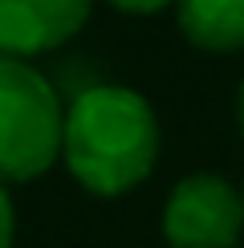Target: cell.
Returning a JSON list of instances; mask_svg holds the SVG:
<instances>
[{
    "label": "cell",
    "instance_id": "cell-9",
    "mask_svg": "<svg viewBox=\"0 0 244 248\" xmlns=\"http://www.w3.org/2000/svg\"><path fill=\"white\" fill-rule=\"evenodd\" d=\"M240 208H244V187H240Z\"/></svg>",
    "mask_w": 244,
    "mask_h": 248
},
{
    "label": "cell",
    "instance_id": "cell-3",
    "mask_svg": "<svg viewBox=\"0 0 244 248\" xmlns=\"http://www.w3.org/2000/svg\"><path fill=\"white\" fill-rule=\"evenodd\" d=\"M240 232V187H232L224 175L196 171L171 187L163 208V236L171 248H236Z\"/></svg>",
    "mask_w": 244,
    "mask_h": 248
},
{
    "label": "cell",
    "instance_id": "cell-4",
    "mask_svg": "<svg viewBox=\"0 0 244 248\" xmlns=\"http://www.w3.org/2000/svg\"><path fill=\"white\" fill-rule=\"evenodd\" d=\"M94 0H0V57L33 61L86 29Z\"/></svg>",
    "mask_w": 244,
    "mask_h": 248
},
{
    "label": "cell",
    "instance_id": "cell-6",
    "mask_svg": "<svg viewBox=\"0 0 244 248\" xmlns=\"http://www.w3.org/2000/svg\"><path fill=\"white\" fill-rule=\"evenodd\" d=\"M13 236H16V212H13L4 183H0V248H13Z\"/></svg>",
    "mask_w": 244,
    "mask_h": 248
},
{
    "label": "cell",
    "instance_id": "cell-8",
    "mask_svg": "<svg viewBox=\"0 0 244 248\" xmlns=\"http://www.w3.org/2000/svg\"><path fill=\"white\" fill-rule=\"evenodd\" d=\"M236 122H240V139H244V81H240V94H236Z\"/></svg>",
    "mask_w": 244,
    "mask_h": 248
},
{
    "label": "cell",
    "instance_id": "cell-7",
    "mask_svg": "<svg viewBox=\"0 0 244 248\" xmlns=\"http://www.w3.org/2000/svg\"><path fill=\"white\" fill-rule=\"evenodd\" d=\"M106 4H114L118 13H130V16H151V13H159V8L175 4V0H106Z\"/></svg>",
    "mask_w": 244,
    "mask_h": 248
},
{
    "label": "cell",
    "instance_id": "cell-1",
    "mask_svg": "<svg viewBox=\"0 0 244 248\" xmlns=\"http://www.w3.org/2000/svg\"><path fill=\"white\" fill-rule=\"evenodd\" d=\"M61 163L86 191L126 195L159 163V118L130 86H90L65 106Z\"/></svg>",
    "mask_w": 244,
    "mask_h": 248
},
{
    "label": "cell",
    "instance_id": "cell-2",
    "mask_svg": "<svg viewBox=\"0 0 244 248\" xmlns=\"http://www.w3.org/2000/svg\"><path fill=\"white\" fill-rule=\"evenodd\" d=\"M65 106L33 61L0 57V183L41 179L61 159Z\"/></svg>",
    "mask_w": 244,
    "mask_h": 248
},
{
    "label": "cell",
    "instance_id": "cell-5",
    "mask_svg": "<svg viewBox=\"0 0 244 248\" xmlns=\"http://www.w3.org/2000/svg\"><path fill=\"white\" fill-rule=\"evenodd\" d=\"M179 33L203 53L244 49V0H175Z\"/></svg>",
    "mask_w": 244,
    "mask_h": 248
}]
</instances>
